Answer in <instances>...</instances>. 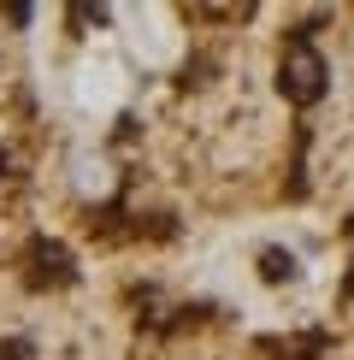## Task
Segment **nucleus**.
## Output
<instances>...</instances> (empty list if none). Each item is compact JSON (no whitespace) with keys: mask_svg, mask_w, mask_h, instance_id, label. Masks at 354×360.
<instances>
[{"mask_svg":"<svg viewBox=\"0 0 354 360\" xmlns=\"http://www.w3.org/2000/svg\"><path fill=\"white\" fill-rule=\"evenodd\" d=\"M289 266H295V260H289V254H277V248L260 254V272H266V278H289Z\"/></svg>","mask_w":354,"mask_h":360,"instance_id":"f03ea898","label":"nucleus"},{"mask_svg":"<svg viewBox=\"0 0 354 360\" xmlns=\"http://www.w3.org/2000/svg\"><path fill=\"white\" fill-rule=\"evenodd\" d=\"M277 83H284L289 101H301V107H307V101L324 95V59L307 48V41H295V48L284 53V77H277Z\"/></svg>","mask_w":354,"mask_h":360,"instance_id":"f257e3e1","label":"nucleus"}]
</instances>
